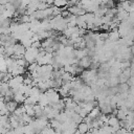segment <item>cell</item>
Wrapping results in <instances>:
<instances>
[{
  "label": "cell",
  "instance_id": "cell-1",
  "mask_svg": "<svg viewBox=\"0 0 134 134\" xmlns=\"http://www.w3.org/2000/svg\"><path fill=\"white\" fill-rule=\"evenodd\" d=\"M76 131H77L80 134H85L86 132L89 131V128H88V126H87L86 122L82 121V122H80V124L76 126Z\"/></svg>",
  "mask_w": 134,
  "mask_h": 134
}]
</instances>
